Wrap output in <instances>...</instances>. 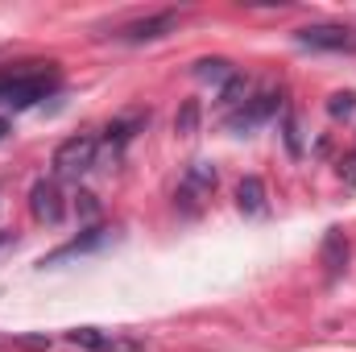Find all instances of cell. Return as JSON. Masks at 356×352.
I'll list each match as a JSON object with an SVG mask.
<instances>
[{"instance_id":"6da1fadb","label":"cell","mask_w":356,"mask_h":352,"mask_svg":"<svg viewBox=\"0 0 356 352\" xmlns=\"http://www.w3.org/2000/svg\"><path fill=\"white\" fill-rule=\"evenodd\" d=\"M58 91V67L54 63H29L21 71H0V108H33L38 99Z\"/></svg>"},{"instance_id":"7a4b0ae2","label":"cell","mask_w":356,"mask_h":352,"mask_svg":"<svg viewBox=\"0 0 356 352\" xmlns=\"http://www.w3.org/2000/svg\"><path fill=\"white\" fill-rule=\"evenodd\" d=\"M216 182H220V170L211 166V162H191L182 178H178V191H175V203L182 216H195L207 199H211V191H216Z\"/></svg>"},{"instance_id":"3957f363","label":"cell","mask_w":356,"mask_h":352,"mask_svg":"<svg viewBox=\"0 0 356 352\" xmlns=\"http://www.w3.org/2000/svg\"><path fill=\"white\" fill-rule=\"evenodd\" d=\"M294 42L307 50H327V54H356V29L340 21H319V25H302L294 29Z\"/></svg>"},{"instance_id":"277c9868","label":"cell","mask_w":356,"mask_h":352,"mask_svg":"<svg viewBox=\"0 0 356 352\" xmlns=\"http://www.w3.org/2000/svg\"><path fill=\"white\" fill-rule=\"evenodd\" d=\"M277 108H282V91L277 88H261V91H253L241 108H232V112L224 116V125H228L232 133H253L257 125H266Z\"/></svg>"},{"instance_id":"5b68a950","label":"cell","mask_w":356,"mask_h":352,"mask_svg":"<svg viewBox=\"0 0 356 352\" xmlns=\"http://www.w3.org/2000/svg\"><path fill=\"white\" fill-rule=\"evenodd\" d=\"M95 154H99V141L95 137H67L58 150H54V175L58 178H79L95 166Z\"/></svg>"},{"instance_id":"8992f818","label":"cell","mask_w":356,"mask_h":352,"mask_svg":"<svg viewBox=\"0 0 356 352\" xmlns=\"http://www.w3.org/2000/svg\"><path fill=\"white\" fill-rule=\"evenodd\" d=\"M71 344L88 352H149V344L141 336H129V332H104V328H75L67 332Z\"/></svg>"},{"instance_id":"52a82bcc","label":"cell","mask_w":356,"mask_h":352,"mask_svg":"<svg viewBox=\"0 0 356 352\" xmlns=\"http://www.w3.org/2000/svg\"><path fill=\"white\" fill-rule=\"evenodd\" d=\"M175 29H178V13H154V17H141V21L120 25L112 38L116 42H129V46H141V42H158V38H166Z\"/></svg>"},{"instance_id":"ba28073f","label":"cell","mask_w":356,"mask_h":352,"mask_svg":"<svg viewBox=\"0 0 356 352\" xmlns=\"http://www.w3.org/2000/svg\"><path fill=\"white\" fill-rule=\"evenodd\" d=\"M29 207H33V216L46 220V224H58V220L67 216V203H63V191H58L54 178L33 182V191H29Z\"/></svg>"},{"instance_id":"9c48e42d","label":"cell","mask_w":356,"mask_h":352,"mask_svg":"<svg viewBox=\"0 0 356 352\" xmlns=\"http://www.w3.org/2000/svg\"><path fill=\"white\" fill-rule=\"evenodd\" d=\"M145 120H149V112H133V116H120V120H112V125L104 129V145H112V150L129 145V141L137 137V129H145Z\"/></svg>"},{"instance_id":"30bf717a","label":"cell","mask_w":356,"mask_h":352,"mask_svg":"<svg viewBox=\"0 0 356 352\" xmlns=\"http://www.w3.org/2000/svg\"><path fill=\"white\" fill-rule=\"evenodd\" d=\"M236 203H241V211L261 216V211H266V186H261V178H245V182L236 186Z\"/></svg>"},{"instance_id":"8fae6325","label":"cell","mask_w":356,"mask_h":352,"mask_svg":"<svg viewBox=\"0 0 356 352\" xmlns=\"http://www.w3.org/2000/svg\"><path fill=\"white\" fill-rule=\"evenodd\" d=\"M232 75H236V71H232L228 58H199V63H195V79H207V83H220V88H224Z\"/></svg>"},{"instance_id":"7c38bea8","label":"cell","mask_w":356,"mask_h":352,"mask_svg":"<svg viewBox=\"0 0 356 352\" xmlns=\"http://www.w3.org/2000/svg\"><path fill=\"white\" fill-rule=\"evenodd\" d=\"M344 262H348V241L340 232H327V241H323V265H327V273L336 278L344 269Z\"/></svg>"},{"instance_id":"4fadbf2b","label":"cell","mask_w":356,"mask_h":352,"mask_svg":"<svg viewBox=\"0 0 356 352\" xmlns=\"http://www.w3.org/2000/svg\"><path fill=\"white\" fill-rule=\"evenodd\" d=\"M245 99H249V79H245V75H232V79L220 88V104H224L228 112H232V108H241Z\"/></svg>"},{"instance_id":"5bb4252c","label":"cell","mask_w":356,"mask_h":352,"mask_svg":"<svg viewBox=\"0 0 356 352\" xmlns=\"http://www.w3.org/2000/svg\"><path fill=\"white\" fill-rule=\"evenodd\" d=\"M175 129L182 133V137L199 129V99H186V104H182V112L175 116Z\"/></svg>"},{"instance_id":"9a60e30c","label":"cell","mask_w":356,"mask_h":352,"mask_svg":"<svg viewBox=\"0 0 356 352\" xmlns=\"http://www.w3.org/2000/svg\"><path fill=\"white\" fill-rule=\"evenodd\" d=\"M327 112L340 120V116H353L356 112V95L353 91H336V95H327Z\"/></svg>"},{"instance_id":"2e32d148","label":"cell","mask_w":356,"mask_h":352,"mask_svg":"<svg viewBox=\"0 0 356 352\" xmlns=\"http://www.w3.org/2000/svg\"><path fill=\"white\" fill-rule=\"evenodd\" d=\"M286 145H290V154H302V141H298V125H294V116L286 120Z\"/></svg>"},{"instance_id":"e0dca14e","label":"cell","mask_w":356,"mask_h":352,"mask_svg":"<svg viewBox=\"0 0 356 352\" xmlns=\"http://www.w3.org/2000/svg\"><path fill=\"white\" fill-rule=\"evenodd\" d=\"M348 178H353V182H356V154H353V158H348Z\"/></svg>"},{"instance_id":"ac0fdd59","label":"cell","mask_w":356,"mask_h":352,"mask_svg":"<svg viewBox=\"0 0 356 352\" xmlns=\"http://www.w3.org/2000/svg\"><path fill=\"white\" fill-rule=\"evenodd\" d=\"M4 137H8V120L0 116V141H4Z\"/></svg>"}]
</instances>
